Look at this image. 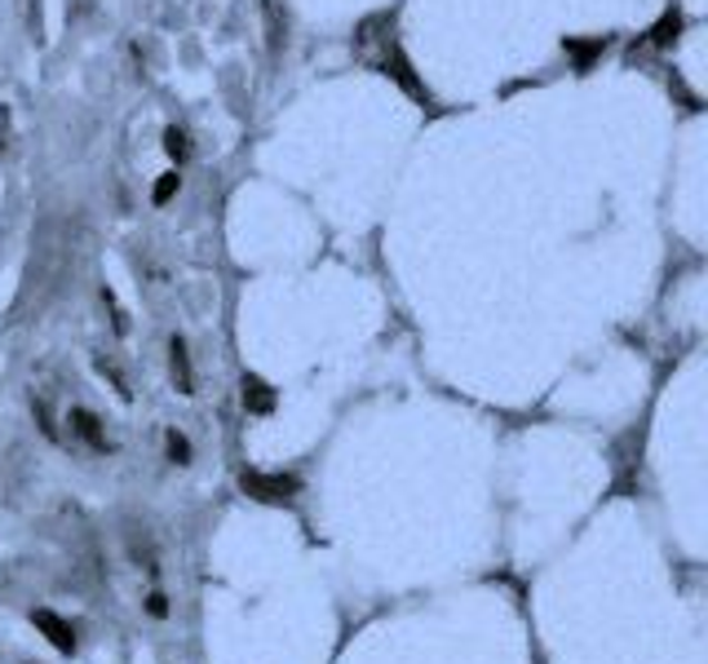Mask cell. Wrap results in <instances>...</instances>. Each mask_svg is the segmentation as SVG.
I'll return each mask as SVG.
<instances>
[{
  "mask_svg": "<svg viewBox=\"0 0 708 664\" xmlns=\"http://www.w3.org/2000/svg\"><path fill=\"white\" fill-rule=\"evenodd\" d=\"M240 483L257 501H289L297 492V479H284V474H244Z\"/></svg>",
  "mask_w": 708,
  "mask_h": 664,
  "instance_id": "6da1fadb",
  "label": "cell"
},
{
  "mask_svg": "<svg viewBox=\"0 0 708 664\" xmlns=\"http://www.w3.org/2000/svg\"><path fill=\"white\" fill-rule=\"evenodd\" d=\"M31 625H36V630H40V634H44V638L62 652V656H75V630H71L58 612H44V607H40V612H31Z\"/></svg>",
  "mask_w": 708,
  "mask_h": 664,
  "instance_id": "7a4b0ae2",
  "label": "cell"
},
{
  "mask_svg": "<svg viewBox=\"0 0 708 664\" xmlns=\"http://www.w3.org/2000/svg\"><path fill=\"white\" fill-rule=\"evenodd\" d=\"M169 368H173L178 394H195V372H191V354H186V341H182V336L169 341Z\"/></svg>",
  "mask_w": 708,
  "mask_h": 664,
  "instance_id": "3957f363",
  "label": "cell"
},
{
  "mask_svg": "<svg viewBox=\"0 0 708 664\" xmlns=\"http://www.w3.org/2000/svg\"><path fill=\"white\" fill-rule=\"evenodd\" d=\"M244 408L249 412H271L275 408V394H271V385L262 376H244Z\"/></svg>",
  "mask_w": 708,
  "mask_h": 664,
  "instance_id": "277c9868",
  "label": "cell"
},
{
  "mask_svg": "<svg viewBox=\"0 0 708 664\" xmlns=\"http://www.w3.org/2000/svg\"><path fill=\"white\" fill-rule=\"evenodd\" d=\"M266 27H271V53H280L289 40V18H284L280 0H266Z\"/></svg>",
  "mask_w": 708,
  "mask_h": 664,
  "instance_id": "5b68a950",
  "label": "cell"
},
{
  "mask_svg": "<svg viewBox=\"0 0 708 664\" xmlns=\"http://www.w3.org/2000/svg\"><path fill=\"white\" fill-rule=\"evenodd\" d=\"M71 421H75V434H80V439H89L98 452L107 447V439H102V430H98V416H93V412H84V408H71Z\"/></svg>",
  "mask_w": 708,
  "mask_h": 664,
  "instance_id": "8992f818",
  "label": "cell"
},
{
  "mask_svg": "<svg viewBox=\"0 0 708 664\" xmlns=\"http://www.w3.org/2000/svg\"><path fill=\"white\" fill-rule=\"evenodd\" d=\"M164 151H169V155H173L178 164H182V160L191 155V142H186V133H182L178 124H173V129H164Z\"/></svg>",
  "mask_w": 708,
  "mask_h": 664,
  "instance_id": "52a82bcc",
  "label": "cell"
},
{
  "mask_svg": "<svg viewBox=\"0 0 708 664\" xmlns=\"http://www.w3.org/2000/svg\"><path fill=\"white\" fill-rule=\"evenodd\" d=\"M164 443H169V456H173V461H178V465H186V461H191V443H186V439H182V434H169V439H164Z\"/></svg>",
  "mask_w": 708,
  "mask_h": 664,
  "instance_id": "ba28073f",
  "label": "cell"
},
{
  "mask_svg": "<svg viewBox=\"0 0 708 664\" xmlns=\"http://www.w3.org/2000/svg\"><path fill=\"white\" fill-rule=\"evenodd\" d=\"M178 182H182V178H178V173H164V182H160V187H155V200H160V204H164V200H169V195H173V191H178Z\"/></svg>",
  "mask_w": 708,
  "mask_h": 664,
  "instance_id": "9c48e42d",
  "label": "cell"
},
{
  "mask_svg": "<svg viewBox=\"0 0 708 664\" xmlns=\"http://www.w3.org/2000/svg\"><path fill=\"white\" fill-rule=\"evenodd\" d=\"M146 612H151L155 621H164V616H169V598H164V594H151V598H146Z\"/></svg>",
  "mask_w": 708,
  "mask_h": 664,
  "instance_id": "30bf717a",
  "label": "cell"
}]
</instances>
